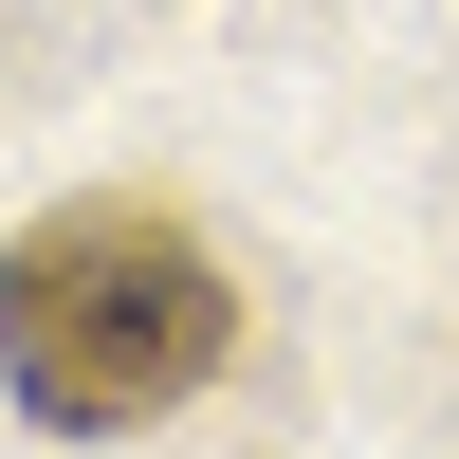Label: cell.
<instances>
[{"label":"cell","instance_id":"1","mask_svg":"<svg viewBox=\"0 0 459 459\" xmlns=\"http://www.w3.org/2000/svg\"><path fill=\"white\" fill-rule=\"evenodd\" d=\"M221 350H239V294L166 203H74L0 257V386L56 441L166 423L184 386H221Z\"/></svg>","mask_w":459,"mask_h":459}]
</instances>
